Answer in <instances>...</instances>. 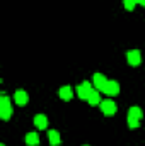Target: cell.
I'll return each mask as SVG.
<instances>
[{
    "label": "cell",
    "instance_id": "6da1fadb",
    "mask_svg": "<svg viewBox=\"0 0 145 146\" xmlns=\"http://www.w3.org/2000/svg\"><path fill=\"white\" fill-rule=\"evenodd\" d=\"M10 115H12L10 99H9L5 94H2V97H0V117H2L3 121H9V119H10Z\"/></svg>",
    "mask_w": 145,
    "mask_h": 146
},
{
    "label": "cell",
    "instance_id": "7a4b0ae2",
    "mask_svg": "<svg viewBox=\"0 0 145 146\" xmlns=\"http://www.w3.org/2000/svg\"><path fill=\"white\" fill-rule=\"evenodd\" d=\"M92 90H94V85H92L91 82H82V83L77 87V95H79L82 100H87L89 95L92 94Z\"/></svg>",
    "mask_w": 145,
    "mask_h": 146
},
{
    "label": "cell",
    "instance_id": "3957f363",
    "mask_svg": "<svg viewBox=\"0 0 145 146\" xmlns=\"http://www.w3.org/2000/svg\"><path fill=\"white\" fill-rule=\"evenodd\" d=\"M103 92H104L108 97L118 95V94H119V83H118L116 80H108L106 85H104V88H103Z\"/></svg>",
    "mask_w": 145,
    "mask_h": 146
},
{
    "label": "cell",
    "instance_id": "277c9868",
    "mask_svg": "<svg viewBox=\"0 0 145 146\" xmlns=\"http://www.w3.org/2000/svg\"><path fill=\"white\" fill-rule=\"evenodd\" d=\"M126 61H128L130 66H138V65L142 63V53H140L138 49L128 51V53H126Z\"/></svg>",
    "mask_w": 145,
    "mask_h": 146
},
{
    "label": "cell",
    "instance_id": "5b68a950",
    "mask_svg": "<svg viewBox=\"0 0 145 146\" xmlns=\"http://www.w3.org/2000/svg\"><path fill=\"white\" fill-rule=\"evenodd\" d=\"M101 110H103V114L104 115H108V117H111V115H114L116 114V110H118V107H116V104L113 102V100H101Z\"/></svg>",
    "mask_w": 145,
    "mask_h": 146
},
{
    "label": "cell",
    "instance_id": "8992f818",
    "mask_svg": "<svg viewBox=\"0 0 145 146\" xmlns=\"http://www.w3.org/2000/svg\"><path fill=\"white\" fill-rule=\"evenodd\" d=\"M14 102L17 104V106H26L28 102H29V95H28V92L26 90H22V88H19V90H15V94H14Z\"/></svg>",
    "mask_w": 145,
    "mask_h": 146
},
{
    "label": "cell",
    "instance_id": "52a82bcc",
    "mask_svg": "<svg viewBox=\"0 0 145 146\" xmlns=\"http://www.w3.org/2000/svg\"><path fill=\"white\" fill-rule=\"evenodd\" d=\"M106 82H108V78H106L103 73H94V80H92V85H94V88H96V90L103 92V88H104Z\"/></svg>",
    "mask_w": 145,
    "mask_h": 146
},
{
    "label": "cell",
    "instance_id": "ba28073f",
    "mask_svg": "<svg viewBox=\"0 0 145 146\" xmlns=\"http://www.w3.org/2000/svg\"><path fill=\"white\" fill-rule=\"evenodd\" d=\"M58 95H60V99L62 100H72L73 97V92H72V87H68V85H63L60 90H58Z\"/></svg>",
    "mask_w": 145,
    "mask_h": 146
},
{
    "label": "cell",
    "instance_id": "9c48e42d",
    "mask_svg": "<svg viewBox=\"0 0 145 146\" xmlns=\"http://www.w3.org/2000/svg\"><path fill=\"white\" fill-rule=\"evenodd\" d=\"M48 139H50V145H51V146H60V145H62L60 133H58V131H55V129H51V131L48 133Z\"/></svg>",
    "mask_w": 145,
    "mask_h": 146
},
{
    "label": "cell",
    "instance_id": "30bf717a",
    "mask_svg": "<svg viewBox=\"0 0 145 146\" xmlns=\"http://www.w3.org/2000/svg\"><path fill=\"white\" fill-rule=\"evenodd\" d=\"M34 126H36L38 129H46L48 127V117L44 114H38L36 117H34Z\"/></svg>",
    "mask_w": 145,
    "mask_h": 146
},
{
    "label": "cell",
    "instance_id": "8fae6325",
    "mask_svg": "<svg viewBox=\"0 0 145 146\" xmlns=\"http://www.w3.org/2000/svg\"><path fill=\"white\" fill-rule=\"evenodd\" d=\"M24 141H26L28 146H38L39 145V136H38L36 133H28L26 138H24Z\"/></svg>",
    "mask_w": 145,
    "mask_h": 146
},
{
    "label": "cell",
    "instance_id": "7c38bea8",
    "mask_svg": "<svg viewBox=\"0 0 145 146\" xmlns=\"http://www.w3.org/2000/svg\"><path fill=\"white\" fill-rule=\"evenodd\" d=\"M87 102H89V106H99L101 104V95H99V90H92V94L89 95V99H87Z\"/></svg>",
    "mask_w": 145,
    "mask_h": 146
},
{
    "label": "cell",
    "instance_id": "4fadbf2b",
    "mask_svg": "<svg viewBox=\"0 0 145 146\" xmlns=\"http://www.w3.org/2000/svg\"><path fill=\"white\" fill-rule=\"evenodd\" d=\"M128 115H130V117H135V119H138V121H142L144 110L140 109V107H137V106H133V107H130V110H128Z\"/></svg>",
    "mask_w": 145,
    "mask_h": 146
},
{
    "label": "cell",
    "instance_id": "5bb4252c",
    "mask_svg": "<svg viewBox=\"0 0 145 146\" xmlns=\"http://www.w3.org/2000/svg\"><path fill=\"white\" fill-rule=\"evenodd\" d=\"M128 127H130V129H138V127H140V121L128 115Z\"/></svg>",
    "mask_w": 145,
    "mask_h": 146
},
{
    "label": "cell",
    "instance_id": "9a60e30c",
    "mask_svg": "<svg viewBox=\"0 0 145 146\" xmlns=\"http://www.w3.org/2000/svg\"><path fill=\"white\" fill-rule=\"evenodd\" d=\"M135 5H137V2H135V0H123V7H125L126 10H130V12L135 9Z\"/></svg>",
    "mask_w": 145,
    "mask_h": 146
},
{
    "label": "cell",
    "instance_id": "2e32d148",
    "mask_svg": "<svg viewBox=\"0 0 145 146\" xmlns=\"http://www.w3.org/2000/svg\"><path fill=\"white\" fill-rule=\"evenodd\" d=\"M138 5H142V7L145 9V0H138Z\"/></svg>",
    "mask_w": 145,
    "mask_h": 146
},
{
    "label": "cell",
    "instance_id": "e0dca14e",
    "mask_svg": "<svg viewBox=\"0 0 145 146\" xmlns=\"http://www.w3.org/2000/svg\"><path fill=\"white\" fill-rule=\"evenodd\" d=\"M135 2H137V3H138V0H135Z\"/></svg>",
    "mask_w": 145,
    "mask_h": 146
},
{
    "label": "cell",
    "instance_id": "ac0fdd59",
    "mask_svg": "<svg viewBox=\"0 0 145 146\" xmlns=\"http://www.w3.org/2000/svg\"><path fill=\"white\" fill-rule=\"evenodd\" d=\"M0 146H5V145H0Z\"/></svg>",
    "mask_w": 145,
    "mask_h": 146
},
{
    "label": "cell",
    "instance_id": "d6986e66",
    "mask_svg": "<svg viewBox=\"0 0 145 146\" xmlns=\"http://www.w3.org/2000/svg\"><path fill=\"white\" fill-rule=\"evenodd\" d=\"M84 146H87V145H84Z\"/></svg>",
    "mask_w": 145,
    "mask_h": 146
}]
</instances>
